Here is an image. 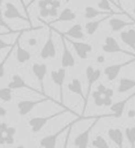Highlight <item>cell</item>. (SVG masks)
Returning a JSON list of instances; mask_svg holds the SVG:
<instances>
[{"instance_id": "obj_1", "label": "cell", "mask_w": 135, "mask_h": 148, "mask_svg": "<svg viewBox=\"0 0 135 148\" xmlns=\"http://www.w3.org/2000/svg\"><path fill=\"white\" fill-rule=\"evenodd\" d=\"M68 112H71L69 108L61 110V112L52 113V114H49V116H43V117H31L30 120H29L27 125H29V127H30V130L33 131V133H39V131L46 126V123L48 122V121L53 120V118H56V117H60V116L65 114V113H68ZM71 113H74V112H71Z\"/></svg>"}, {"instance_id": "obj_2", "label": "cell", "mask_w": 135, "mask_h": 148, "mask_svg": "<svg viewBox=\"0 0 135 148\" xmlns=\"http://www.w3.org/2000/svg\"><path fill=\"white\" fill-rule=\"evenodd\" d=\"M103 70L101 69H94V66H87L86 68V78H87V92H86V99L83 101V109H82V116H83L84 110H86L87 103H88V97L91 95V88L94 86L95 82L99 81V78L101 77Z\"/></svg>"}, {"instance_id": "obj_3", "label": "cell", "mask_w": 135, "mask_h": 148, "mask_svg": "<svg viewBox=\"0 0 135 148\" xmlns=\"http://www.w3.org/2000/svg\"><path fill=\"white\" fill-rule=\"evenodd\" d=\"M81 120H83V116H81L79 118H77V120H74L73 122H70L69 125L66 126H64V127L61 129V130H59V131H56L55 134H51V135H47V136H43V138L40 139V142H39V146L40 147H46V148H53V147H56V143H57V139H59V136L61 135L64 131H66L69 127H70L71 125H74V123H77L78 121H81Z\"/></svg>"}, {"instance_id": "obj_4", "label": "cell", "mask_w": 135, "mask_h": 148, "mask_svg": "<svg viewBox=\"0 0 135 148\" xmlns=\"http://www.w3.org/2000/svg\"><path fill=\"white\" fill-rule=\"evenodd\" d=\"M48 100H52L49 96H43L42 99L38 100H22L17 104V109H18V114L20 116H27L36 105L42 104V103H46Z\"/></svg>"}, {"instance_id": "obj_5", "label": "cell", "mask_w": 135, "mask_h": 148, "mask_svg": "<svg viewBox=\"0 0 135 148\" xmlns=\"http://www.w3.org/2000/svg\"><path fill=\"white\" fill-rule=\"evenodd\" d=\"M66 68L62 66L59 70H52L51 72V79L57 87H59L60 91V104L64 107V82L66 78Z\"/></svg>"}, {"instance_id": "obj_6", "label": "cell", "mask_w": 135, "mask_h": 148, "mask_svg": "<svg viewBox=\"0 0 135 148\" xmlns=\"http://www.w3.org/2000/svg\"><path fill=\"white\" fill-rule=\"evenodd\" d=\"M133 62H135V57H133V59H130L129 61H125V62L108 65V66L104 68V70H103V72H104V74H105V77H107L108 81H109V82H113L118 75H120L121 70H122L123 68L127 66V65H130V64H133Z\"/></svg>"}, {"instance_id": "obj_7", "label": "cell", "mask_w": 135, "mask_h": 148, "mask_svg": "<svg viewBox=\"0 0 135 148\" xmlns=\"http://www.w3.org/2000/svg\"><path fill=\"white\" fill-rule=\"evenodd\" d=\"M101 117H103V116H96V118L94 120L92 125H90L86 129V130L82 131L81 134H78V135L75 136V139H74V142H73V146L81 147V148H84V147L88 146V143H90V134H91V131L94 130L95 125H96L97 121H99Z\"/></svg>"}, {"instance_id": "obj_8", "label": "cell", "mask_w": 135, "mask_h": 148, "mask_svg": "<svg viewBox=\"0 0 135 148\" xmlns=\"http://www.w3.org/2000/svg\"><path fill=\"white\" fill-rule=\"evenodd\" d=\"M101 49H103V52H105V53H117V52H120V53L127 55V56H135V55H133L131 52L125 51L123 48H121L120 44L117 43V40L110 35L105 38L104 44L101 46Z\"/></svg>"}, {"instance_id": "obj_9", "label": "cell", "mask_w": 135, "mask_h": 148, "mask_svg": "<svg viewBox=\"0 0 135 148\" xmlns=\"http://www.w3.org/2000/svg\"><path fill=\"white\" fill-rule=\"evenodd\" d=\"M51 29V27H49ZM52 29L48 33V38H47V42L44 43V46L42 47L40 52H39V56L40 59L46 60V59H55L56 57V46H55L53 42V36H52Z\"/></svg>"}, {"instance_id": "obj_10", "label": "cell", "mask_w": 135, "mask_h": 148, "mask_svg": "<svg viewBox=\"0 0 135 148\" xmlns=\"http://www.w3.org/2000/svg\"><path fill=\"white\" fill-rule=\"evenodd\" d=\"M31 70H33V74L35 75V78L38 79V82H39L42 96H47L46 91H44V79H46L47 70H48L47 65L46 64H39V62H34V64L31 65Z\"/></svg>"}, {"instance_id": "obj_11", "label": "cell", "mask_w": 135, "mask_h": 148, "mask_svg": "<svg viewBox=\"0 0 135 148\" xmlns=\"http://www.w3.org/2000/svg\"><path fill=\"white\" fill-rule=\"evenodd\" d=\"M61 42H62V55H61V66L64 68H71L75 65V59H74L73 53L66 46V36L61 34Z\"/></svg>"}, {"instance_id": "obj_12", "label": "cell", "mask_w": 135, "mask_h": 148, "mask_svg": "<svg viewBox=\"0 0 135 148\" xmlns=\"http://www.w3.org/2000/svg\"><path fill=\"white\" fill-rule=\"evenodd\" d=\"M66 40H68V38H66ZM68 42L73 46L77 56L82 60H86L88 57V53L92 51V46L90 43H83V42H77V40H68Z\"/></svg>"}, {"instance_id": "obj_13", "label": "cell", "mask_w": 135, "mask_h": 148, "mask_svg": "<svg viewBox=\"0 0 135 148\" xmlns=\"http://www.w3.org/2000/svg\"><path fill=\"white\" fill-rule=\"evenodd\" d=\"M3 17L8 18V20H14V18L16 20H23L29 22V18L18 10L13 3H5V12L3 13Z\"/></svg>"}, {"instance_id": "obj_14", "label": "cell", "mask_w": 135, "mask_h": 148, "mask_svg": "<svg viewBox=\"0 0 135 148\" xmlns=\"http://www.w3.org/2000/svg\"><path fill=\"white\" fill-rule=\"evenodd\" d=\"M133 97H135V92H133L131 95H129L126 99H123V100H121V101H117V103H114V104L110 105V110H112V113H110V117H114V118L122 117L126 104H127V103L130 101Z\"/></svg>"}, {"instance_id": "obj_15", "label": "cell", "mask_w": 135, "mask_h": 148, "mask_svg": "<svg viewBox=\"0 0 135 148\" xmlns=\"http://www.w3.org/2000/svg\"><path fill=\"white\" fill-rule=\"evenodd\" d=\"M108 23H109V27L113 33H118V31H122L123 29L127 27V26L135 25V21H131V20L123 21V20H121V18L112 16V17H109V20H108Z\"/></svg>"}, {"instance_id": "obj_16", "label": "cell", "mask_w": 135, "mask_h": 148, "mask_svg": "<svg viewBox=\"0 0 135 148\" xmlns=\"http://www.w3.org/2000/svg\"><path fill=\"white\" fill-rule=\"evenodd\" d=\"M20 35L21 33L18 34L17 39H16V57H17V62L18 64H26V62L30 61L31 55L29 51H26L25 48H22L20 44Z\"/></svg>"}, {"instance_id": "obj_17", "label": "cell", "mask_w": 135, "mask_h": 148, "mask_svg": "<svg viewBox=\"0 0 135 148\" xmlns=\"http://www.w3.org/2000/svg\"><path fill=\"white\" fill-rule=\"evenodd\" d=\"M8 86H9L12 90L27 88V90H30V91H35V92H38V91H36V88H33V87H30L25 81H23L22 77L18 75V74H14V75H12V78H10V82L8 83Z\"/></svg>"}, {"instance_id": "obj_18", "label": "cell", "mask_w": 135, "mask_h": 148, "mask_svg": "<svg viewBox=\"0 0 135 148\" xmlns=\"http://www.w3.org/2000/svg\"><path fill=\"white\" fill-rule=\"evenodd\" d=\"M112 16H114V13H108V14H105L104 17L100 18V20H96V21H90V22H87V23H86V26H84L87 35H94V34L96 33V30L99 29L100 23H103L105 20H108V18L112 17Z\"/></svg>"}, {"instance_id": "obj_19", "label": "cell", "mask_w": 135, "mask_h": 148, "mask_svg": "<svg viewBox=\"0 0 135 148\" xmlns=\"http://www.w3.org/2000/svg\"><path fill=\"white\" fill-rule=\"evenodd\" d=\"M108 136L117 147L123 146V131L120 127H112L108 130Z\"/></svg>"}, {"instance_id": "obj_20", "label": "cell", "mask_w": 135, "mask_h": 148, "mask_svg": "<svg viewBox=\"0 0 135 148\" xmlns=\"http://www.w3.org/2000/svg\"><path fill=\"white\" fill-rule=\"evenodd\" d=\"M75 13H74V10H71L70 8H65V9H62L61 12L59 13V17L55 18L52 22L49 23H56V22H70V21H74L75 20Z\"/></svg>"}, {"instance_id": "obj_21", "label": "cell", "mask_w": 135, "mask_h": 148, "mask_svg": "<svg viewBox=\"0 0 135 148\" xmlns=\"http://www.w3.org/2000/svg\"><path fill=\"white\" fill-rule=\"evenodd\" d=\"M68 90L71 92V94H77L78 96H81V99L84 101L86 99V95L83 94V87H82V83L78 78H73L68 84Z\"/></svg>"}, {"instance_id": "obj_22", "label": "cell", "mask_w": 135, "mask_h": 148, "mask_svg": "<svg viewBox=\"0 0 135 148\" xmlns=\"http://www.w3.org/2000/svg\"><path fill=\"white\" fill-rule=\"evenodd\" d=\"M64 35L66 38H71V39H83L84 34H83V29H82L81 23H74L69 30H66L64 33Z\"/></svg>"}, {"instance_id": "obj_23", "label": "cell", "mask_w": 135, "mask_h": 148, "mask_svg": "<svg viewBox=\"0 0 135 148\" xmlns=\"http://www.w3.org/2000/svg\"><path fill=\"white\" fill-rule=\"evenodd\" d=\"M135 87V79L131 78H121L120 79V83H118L117 87V91L120 94H123V92H127L130 90H133Z\"/></svg>"}, {"instance_id": "obj_24", "label": "cell", "mask_w": 135, "mask_h": 148, "mask_svg": "<svg viewBox=\"0 0 135 148\" xmlns=\"http://www.w3.org/2000/svg\"><path fill=\"white\" fill-rule=\"evenodd\" d=\"M83 13H84V17H86L87 20H92V18L97 17V16H100V14H108V13H105V10H101V9L99 10L94 7H86L83 10ZM109 13H112V12H109Z\"/></svg>"}, {"instance_id": "obj_25", "label": "cell", "mask_w": 135, "mask_h": 148, "mask_svg": "<svg viewBox=\"0 0 135 148\" xmlns=\"http://www.w3.org/2000/svg\"><path fill=\"white\" fill-rule=\"evenodd\" d=\"M12 88H10L9 86L8 87H3V88H0V100L1 101H10L12 100Z\"/></svg>"}, {"instance_id": "obj_26", "label": "cell", "mask_w": 135, "mask_h": 148, "mask_svg": "<svg viewBox=\"0 0 135 148\" xmlns=\"http://www.w3.org/2000/svg\"><path fill=\"white\" fill-rule=\"evenodd\" d=\"M125 136L127 139L129 144L131 147H135V126H130V127L125 129Z\"/></svg>"}, {"instance_id": "obj_27", "label": "cell", "mask_w": 135, "mask_h": 148, "mask_svg": "<svg viewBox=\"0 0 135 148\" xmlns=\"http://www.w3.org/2000/svg\"><path fill=\"white\" fill-rule=\"evenodd\" d=\"M92 147H97V148H108L109 147V144H108V142L105 140L104 136L101 135H96L95 136V139L92 140Z\"/></svg>"}, {"instance_id": "obj_28", "label": "cell", "mask_w": 135, "mask_h": 148, "mask_svg": "<svg viewBox=\"0 0 135 148\" xmlns=\"http://www.w3.org/2000/svg\"><path fill=\"white\" fill-rule=\"evenodd\" d=\"M110 3H112L110 0H100V1L97 3V7H99L101 10H105V12H112V13H116V14H117V12L112 9Z\"/></svg>"}, {"instance_id": "obj_29", "label": "cell", "mask_w": 135, "mask_h": 148, "mask_svg": "<svg viewBox=\"0 0 135 148\" xmlns=\"http://www.w3.org/2000/svg\"><path fill=\"white\" fill-rule=\"evenodd\" d=\"M14 46H16V42H14ZM14 46H13L12 48H10V51L8 52L7 56L4 57V60H1V61H0V78H3V77L5 75V62H7V60L9 59V56L12 55V51L14 49Z\"/></svg>"}, {"instance_id": "obj_30", "label": "cell", "mask_w": 135, "mask_h": 148, "mask_svg": "<svg viewBox=\"0 0 135 148\" xmlns=\"http://www.w3.org/2000/svg\"><path fill=\"white\" fill-rule=\"evenodd\" d=\"M51 3H52V0H39L38 7H39V9H42V8H48V7H51Z\"/></svg>"}, {"instance_id": "obj_31", "label": "cell", "mask_w": 135, "mask_h": 148, "mask_svg": "<svg viewBox=\"0 0 135 148\" xmlns=\"http://www.w3.org/2000/svg\"><path fill=\"white\" fill-rule=\"evenodd\" d=\"M59 14V8H55V7H49V16L53 18H56V16Z\"/></svg>"}, {"instance_id": "obj_32", "label": "cell", "mask_w": 135, "mask_h": 148, "mask_svg": "<svg viewBox=\"0 0 135 148\" xmlns=\"http://www.w3.org/2000/svg\"><path fill=\"white\" fill-rule=\"evenodd\" d=\"M39 16H40L42 18L48 17V16H49V8H42V9H40V13H39Z\"/></svg>"}, {"instance_id": "obj_33", "label": "cell", "mask_w": 135, "mask_h": 148, "mask_svg": "<svg viewBox=\"0 0 135 148\" xmlns=\"http://www.w3.org/2000/svg\"><path fill=\"white\" fill-rule=\"evenodd\" d=\"M12 46H14V44H9L7 43V42H4L3 39H0V49H4V48H10Z\"/></svg>"}, {"instance_id": "obj_34", "label": "cell", "mask_w": 135, "mask_h": 148, "mask_svg": "<svg viewBox=\"0 0 135 148\" xmlns=\"http://www.w3.org/2000/svg\"><path fill=\"white\" fill-rule=\"evenodd\" d=\"M16 133H17V130H16V127H8V130H7V135H10V136H14L16 135Z\"/></svg>"}, {"instance_id": "obj_35", "label": "cell", "mask_w": 135, "mask_h": 148, "mask_svg": "<svg viewBox=\"0 0 135 148\" xmlns=\"http://www.w3.org/2000/svg\"><path fill=\"white\" fill-rule=\"evenodd\" d=\"M96 90L100 92V94L104 95V92H105V90H107V87H105L104 83H99V84H97V88H96Z\"/></svg>"}, {"instance_id": "obj_36", "label": "cell", "mask_w": 135, "mask_h": 148, "mask_svg": "<svg viewBox=\"0 0 135 148\" xmlns=\"http://www.w3.org/2000/svg\"><path fill=\"white\" fill-rule=\"evenodd\" d=\"M113 103H112V97H108L104 96V107H110Z\"/></svg>"}, {"instance_id": "obj_37", "label": "cell", "mask_w": 135, "mask_h": 148, "mask_svg": "<svg viewBox=\"0 0 135 148\" xmlns=\"http://www.w3.org/2000/svg\"><path fill=\"white\" fill-rule=\"evenodd\" d=\"M113 94H114V91H113L112 88H107V90H105V92H104V96L112 97V96H113Z\"/></svg>"}, {"instance_id": "obj_38", "label": "cell", "mask_w": 135, "mask_h": 148, "mask_svg": "<svg viewBox=\"0 0 135 148\" xmlns=\"http://www.w3.org/2000/svg\"><path fill=\"white\" fill-rule=\"evenodd\" d=\"M51 7L60 8V7H61V1H60V0H52V3H51Z\"/></svg>"}, {"instance_id": "obj_39", "label": "cell", "mask_w": 135, "mask_h": 148, "mask_svg": "<svg viewBox=\"0 0 135 148\" xmlns=\"http://www.w3.org/2000/svg\"><path fill=\"white\" fill-rule=\"evenodd\" d=\"M1 144H5V133L0 130V146Z\"/></svg>"}, {"instance_id": "obj_40", "label": "cell", "mask_w": 135, "mask_h": 148, "mask_svg": "<svg viewBox=\"0 0 135 148\" xmlns=\"http://www.w3.org/2000/svg\"><path fill=\"white\" fill-rule=\"evenodd\" d=\"M8 127H9V126H8V123H5V122H1V123H0V130L4 131V133H7Z\"/></svg>"}, {"instance_id": "obj_41", "label": "cell", "mask_w": 135, "mask_h": 148, "mask_svg": "<svg viewBox=\"0 0 135 148\" xmlns=\"http://www.w3.org/2000/svg\"><path fill=\"white\" fill-rule=\"evenodd\" d=\"M116 3L118 4V7H120V10H121V12H123V14H126V16H129V17H130V14H129V13H126L125 9L122 8V5H121V0H116ZM130 18H131V17H130Z\"/></svg>"}, {"instance_id": "obj_42", "label": "cell", "mask_w": 135, "mask_h": 148, "mask_svg": "<svg viewBox=\"0 0 135 148\" xmlns=\"http://www.w3.org/2000/svg\"><path fill=\"white\" fill-rule=\"evenodd\" d=\"M7 109H5L4 107H0V118H3V117H5L7 116Z\"/></svg>"}, {"instance_id": "obj_43", "label": "cell", "mask_w": 135, "mask_h": 148, "mask_svg": "<svg viewBox=\"0 0 135 148\" xmlns=\"http://www.w3.org/2000/svg\"><path fill=\"white\" fill-rule=\"evenodd\" d=\"M27 43L29 44H30V46H36V39H34V38H31V39H29V40H27Z\"/></svg>"}, {"instance_id": "obj_44", "label": "cell", "mask_w": 135, "mask_h": 148, "mask_svg": "<svg viewBox=\"0 0 135 148\" xmlns=\"http://www.w3.org/2000/svg\"><path fill=\"white\" fill-rule=\"evenodd\" d=\"M4 3V0H0V17H3V10H1V5Z\"/></svg>"}, {"instance_id": "obj_45", "label": "cell", "mask_w": 135, "mask_h": 148, "mask_svg": "<svg viewBox=\"0 0 135 148\" xmlns=\"http://www.w3.org/2000/svg\"><path fill=\"white\" fill-rule=\"evenodd\" d=\"M34 3H35V0H31V1L29 3V4H27V5H26V7H25V9H29V7H30L31 4H34Z\"/></svg>"}, {"instance_id": "obj_46", "label": "cell", "mask_w": 135, "mask_h": 148, "mask_svg": "<svg viewBox=\"0 0 135 148\" xmlns=\"http://www.w3.org/2000/svg\"><path fill=\"white\" fill-rule=\"evenodd\" d=\"M134 114H135V112H134V110H130V112H129V116H130V117H133Z\"/></svg>"}, {"instance_id": "obj_47", "label": "cell", "mask_w": 135, "mask_h": 148, "mask_svg": "<svg viewBox=\"0 0 135 148\" xmlns=\"http://www.w3.org/2000/svg\"><path fill=\"white\" fill-rule=\"evenodd\" d=\"M110 1H112V3H113V4H114V5H116V7H117V8H118V4H117V3H114V1H113V0H110ZM118 9H120V8H118Z\"/></svg>"}, {"instance_id": "obj_48", "label": "cell", "mask_w": 135, "mask_h": 148, "mask_svg": "<svg viewBox=\"0 0 135 148\" xmlns=\"http://www.w3.org/2000/svg\"><path fill=\"white\" fill-rule=\"evenodd\" d=\"M133 13H134V16H135V8H134V9H133Z\"/></svg>"}, {"instance_id": "obj_49", "label": "cell", "mask_w": 135, "mask_h": 148, "mask_svg": "<svg viewBox=\"0 0 135 148\" xmlns=\"http://www.w3.org/2000/svg\"><path fill=\"white\" fill-rule=\"evenodd\" d=\"M0 21H4V20H3V17H0Z\"/></svg>"}, {"instance_id": "obj_50", "label": "cell", "mask_w": 135, "mask_h": 148, "mask_svg": "<svg viewBox=\"0 0 135 148\" xmlns=\"http://www.w3.org/2000/svg\"><path fill=\"white\" fill-rule=\"evenodd\" d=\"M66 1H69V0H66Z\"/></svg>"}]
</instances>
